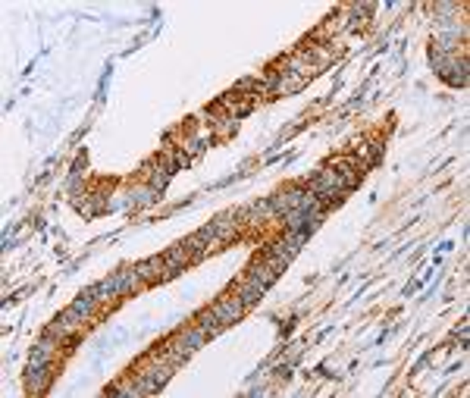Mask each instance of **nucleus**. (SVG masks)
Listing matches in <instances>:
<instances>
[{"mask_svg":"<svg viewBox=\"0 0 470 398\" xmlns=\"http://www.w3.org/2000/svg\"><path fill=\"white\" fill-rule=\"evenodd\" d=\"M194 326L201 329V333L207 335V339H213V335H219L223 333V323H219V317L213 314V308H204V310H198V317H194Z\"/></svg>","mask_w":470,"mask_h":398,"instance_id":"5","label":"nucleus"},{"mask_svg":"<svg viewBox=\"0 0 470 398\" xmlns=\"http://www.w3.org/2000/svg\"><path fill=\"white\" fill-rule=\"evenodd\" d=\"M72 310H75V314H81V317H85L88 323H91L94 317H97V310H100V301H97V298H94V289H91V285H88V289L81 292V295L72 301Z\"/></svg>","mask_w":470,"mask_h":398,"instance_id":"4","label":"nucleus"},{"mask_svg":"<svg viewBox=\"0 0 470 398\" xmlns=\"http://www.w3.org/2000/svg\"><path fill=\"white\" fill-rule=\"evenodd\" d=\"M229 292H232V295H238V298H242V301H244V308H257V304H260V298H263L260 292H257L254 285H248V282H244L242 276H238L235 282H229Z\"/></svg>","mask_w":470,"mask_h":398,"instance_id":"6","label":"nucleus"},{"mask_svg":"<svg viewBox=\"0 0 470 398\" xmlns=\"http://www.w3.org/2000/svg\"><path fill=\"white\" fill-rule=\"evenodd\" d=\"M198 235L207 241V245H210V241H217V226H213V223H207V226H201Z\"/></svg>","mask_w":470,"mask_h":398,"instance_id":"9","label":"nucleus"},{"mask_svg":"<svg viewBox=\"0 0 470 398\" xmlns=\"http://www.w3.org/2000/svg\"><path fill=\"white\" fill-rule=\"evenodd\" d=\"M175 335H179V339L185 342L188 348H191V354L198 351V348H204V342H207V335L201 333L198 326H185V329H179V333H175Z\"/></svg>","mask_w":470,"mask_h":398,"instance_id":"7","label":"nucleus"},{"mask_svg":"<svg viewBox=\"0 0 470 398\" xmlns=\"http://www.w3.org/2000/svg\"><path fill=\"white\" fill-rule=\"evenodd\" d=\"M54 370L56 367H44V364H29L25 367V392L31 395H47L50 383H54Z\"/></svg>","mask_w":470,"mask_h":398,"instance_id":"1","label":"nucleus"},{"mask_svg":"<svg viewBox=\"0 0 470 398\" xmlns=\"http://www.w3.org/2000/svg\"><path fill=\"white\" fill-rule=\"evenodd\" d=\"M257 257H260V260H263V264H267V266H269V270H273V273H276V276H282V273H285V266H288V264H285V260H282V257H276V254H273V251H269V248H267V245H263V248H260V254H257Z\"/></svg>","mask_w":470,"mask_h":398,"instance_id":"8","label":"nucleus"},{"mask_svg":"<svg viewBox=\"0 0 470 398\" xmlns=\"http://www.w3.org/2000/svg\"><path fill=\"white\" fill-rule=\"evenodd\" d=\"M213 226H217V241H219V248H223V245H232V241H238V239H242V232H244V226L238 223L235 214L217 216V220H213Z\"/></svg>","mask_w":470,"mask_h":398,"instance_id":"3","label":"nucleus"},{"mask_svg":"<svg viewBox=\"0 0 470 398\" xmlns=\"http://www.w3.org/2000/svg\"><path fill=\"white\" fill-rule=\"evenodd\" d=\"M242 279H244V282H248V285H254V289L263 295V292H267L269 285L276 282V273L269 270V266L263 264L260 257H254V260H251V264H248V270L242 273Z\"/></svg>","mask_w":470,"mask_h":398,"instance_id":"2","label":"nucleus"}]
</instances>
